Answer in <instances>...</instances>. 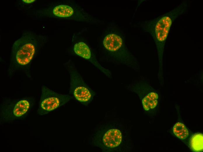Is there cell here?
<instances>
[{
	"instance_id": "obj_4",
	"label": "cell",
	"mask_w": 203,
	"mask_h": 152,
	"mask_svg": "<svg viewBox=\"0 0 203 152\" xmlns=\"http://www.w3.org/2000/svg\"><path fill=\"white\" fill-rule=\"evenodd\" d=\"M65 65L70 76V93L80 103L88 105L93 100L94 92L85 84L71 60Z\"/></svg>"
},
{
	"instance_id": "obj_9",
	"label": "cell",
	"mask_w": 203,
	"mask_h": 152,
	"mask_svg": "<svg viewBox=\"0 0 203 152\" xmlns=\"http://www.w3.org/2000/svg\"><path fill=\"white\" fill-rule=\"evenodd\" d=\"M73 49L77 56L90 62L107 77H111V74L110 71L100 65L89 46L85 42L82 41L75 42L73 45Z\"/></svg>"
},
{
	"instance_id": "obj_11",
	"label": "cell",
	"mask_w": 203,
	"mask_h": 152,
	"mask_svg": "<svg viewBox=\"0 0 203 152\" xmlns=\"http://www.w3.org/2000/svg\"><path fill=\"white\" fill-rule=\"evenodd\" d=\"M173 132L175 135L182 139H186L188 136V131L185 126L183 123L177 122L174 125Z\"/></svg>"
},
{
	"instance_id": "obj_5",
	"label": "cell",
	"mask_w": 203,
	"mask_h": 152,
	"mask_svg": "<svg viewBox=\"0 0 203 152\" xmlns=\"http://www.w3.org/2000/svg\"><path fill=\"white\" fill-rule=\"evenodd\" d=\"M34 99L24 98L13 101L7 99L4 103L0 112L1 121H11L22 119L30 113L34 106Z\"/></svg>"
},
{
	"instance_id": "obj_6",
	"label": "cell",
	"mask_w": 203,
	"mask_h": 152,
	"mask_svg": "<svg viewBox=\"0 0 203 152\" xmlns=\"http://www.w3.org/2000/svg\"><path fill=\"white\" fill-rule=\"evenodd\" d=\"M36 41L29 37H23L13 44L12 61L17 68H22L28 64L35 54Z\"/></svg>"
},
{
	"instance_id": "obj_3",
	"label": "cell",
	"mask_w": 203,
	"mask_h": 152,
	"mask_svg": "<svg viewBox=\"0 0 203 152\" xmlns=\"http://www.w3.org/2000/svg\"><path fill=\"white\" fill-rule=\"evenodd\" d=\"M109 28L102 37V44L104 49L117 62L135 70L138 69L137 60L127 48L122 33L115 28Z\"/></svg>"
},
{
	"instance_id": "obj_1",
	"label": "cell",
	"mask_w": 203,
	"mask_h": 152,
	"mask_svg": "<svg viewBox=\"0 0 203 152\" xmlns=\"http://www.w3.org/2000/svg\"><path fill=\"white\" fill-rule=\"evenodd\" d=\"M128 131L123 124L110 121L96 126L89 138L88 142L104 152L131 151L132 144Z\"/></svg>"
},
{
	"instance_id": "obj_8",
	"label": "cell",
	"mask_w": 203,
	"mask_h": 152,
	"mask_svg": "<svg viewBox=\"0 0 203 152\" xmlns=\"http://www.w3.org/2000/svg\"><path fill=\"white\" fill-rule=\"evenodd\" d=\"M127 89L130 91L137 94L139 96L143 108L145 111L153 110L156 107L158 96L156 92L150 88V87L145 84L133 83L127 86Z\"/></svg>"
},
{
	"instance_id": "obj_12",
	"label": "cell",
	"mask_w": 203,
	"mask_h": 152,
	"mask_svg": "<svg viewBox=\"0 0 203 152\" xmlns=\"http://www.w3.org/2000/svg\"><path fill=\"white\" fill-rule=\"evenodd\" d=\"M24 2L27 3H30L34 2L35 0H22Z\"/></svg>"
},
{
	"instance_id": "obj_2",
	"label": "cell",
	"mask_w": 203,
	"mask_h": 152,
	"mask_svg": "<svg viewBox=\"0 0 203 152\" xmlns=\"http://www.w3.org/2000/svg\"><path fill=\"white\" fill-rule=\"evenodd\" d=\"M187 7V3L184 2L170 12L145 22L144 25H142L144 30L153 37L156 45L160 61L162 56L164 45L172 24L178 16L185 13Z\"/></svg>"
},
{
	"instance_id": "obj_10",
	"label": "cell",
	"mask_w": 203,
	"mask_h": 152,
	"mask_svg": "<svg viewBox=\"0 0 203 152\" xmlns=\"http://www.w3.org/2000/svg\"><path fill=\"white\" fill-rule=\"evenodd\" d=\"M203 136L200 133L196 134L193 135L190 140V144L192 149L194 151H202L203 148Z\"/></svg>"
},
{
	"instance_id": "obj_7",
	"label": "cell",
	"mask_w": 203,
	"mask_h": 152,
	"mask_svg": "<svg viewBox=\"0 0 203 152\" xmlns=\"http://www.w3.org/2000/svg\"><path fill=\"white\" fill-rule=\"evenodd\" d=\"M70 99L69 95L58 93L42 85L37 113L41 115L47 114L66 104Z\"/></svg>"
}]
</instances>
